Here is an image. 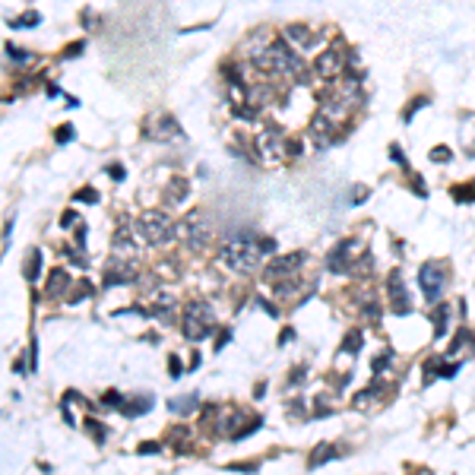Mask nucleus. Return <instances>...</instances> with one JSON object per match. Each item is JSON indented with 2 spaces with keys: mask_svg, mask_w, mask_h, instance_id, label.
<instances>
[{
  "mask_svg": "<svg viewBox=\"0 0 475 475\" xmlns=\"http://www.w3.org/2000/svg\"><path fill=\"white\" fill-rule=\"evenodd\" d=\"M263 248H260V238L248 232H238V234H228L225 244H222V263L234 273H254L263 260Z\"/></svg>",
  "mask_w": 475,
  "mask_h": 475,
  "instance_id": "nucleus-1",
  "label": "nucleus"
},
{
  "mask_svg": "<svg viewBox=\"0 0 475 475\" xmlns=\"http://www.w3.org/2000/svg\"><path fill=\"white\" fill-rule=\"evenodd\" d=\"M137 234L152 248H165L168 241H174V222L162 209H146L137 219Z\"/></svg>",
  "mask_w": 475,
  "mask_h": 475,
  "instance_id": "nucleus-2",
  "label": "nucleus"
},
{
  "mask_svg": "<svg viewBox=\"0 0 475 475\" xmlns=\"http://www.w3.org/2000/svg\"><path fill=\"white\" fill-rule=\"evenodd\" d=\"M345 54H349V48H345V42L336 35L333 45H326V48L314 57V63H310L314 80H320V83H336L339 76L345 73Z\"/></svg>",
  "mask_w": 475,
  "mask_h": 475,
  "instance_id": "nucleus-3",
  "label": "nucleus"
},
{
  "mask_svg": "<svg viewBox=\"0 0 475 475\" xmlns=\"http://www.w3.org/2000/svg\"><path fill=\"white\" fill-rule=\"evenodd\" d=\"M181 330H184V336L190 339V342L206 339L209 333L216 330V310H213V304H206V301H190V304H187L184 317H181Z\"/></svg>",
  "mask_w": 475,
  "mask_h": 475,
  "instance_id": "nucleus-4",
  "label": "nucleus"
},
{
  "mask_svg": "<svg viewBox=\"0 0 475 475\" xmlns=\"http://www.w3.org/2000/svg\"><path fill=\"white\" fill-rule=\"evenodd\" d=\"M174 238L184 241L187 248H206L213 241V222L203 219V216H187V219L174 222Z\"/></svg>",
  "mask_w": 475,
  "mask_h": 475,
  "instance_id": "nucleus-5",
  "label": "nucleus"
},
{
  "mask_svg": "<svg viewBox=\"0 0 475 475\" xmlns=\"http://www.w3.org/2000/svg\"><path fill=\"white\" fill-rule=\"evenodd\" d=\"M254 152L260 162H285L289 158V137L279 127H266L254 140Z\"/></svg>",
  "mask_w": 475,
  "mask_h": 475,
  "instance_id": "nucleus-6",
  "label": "nucleus"
},
{
  "mask_svg": "<svg viewBox=\"0 0 475 475\" xmlns=\"http://www.w3.org/2000/svg\"><path fill=\"white\" fill-rule=\"evenodd\" d=\"M419 282H421V292H425L428 301H441L444 295V285H447V269L441 263H421L419 269Z\"/></svg>",
  "mask_w": 475,
  "mask_h": 475,
  "instance_id": "nucleus-7",
  "label": "nucleus"
},
{
  "mask_svg": "<svg viewBox=\"0 0 475 475\" xmlns=\"http://www.w3.org/2000/svg\"><path fill=\"white\" fill-rule=\"evenodd\" d=\"M365 244L361 241H339L336 248L330 250V257H326V266L333 269V273H349L352 266H355V257H365Z\"/></svg>",
  "mask_w": 475,
  "mask_h": 475,
  "instance_id": "nucleus-8",
  "label": "nucleus"
},
{
  "mask_svg": "<svg viewBox=\"0 0 475 475\" xmlns=\"http://www.w3.org/2000/svg\"><path fill=\"white\" fill-rule=\"evenodd\" d=\"M308 133H310V140H314L320 149H324V146H333L339 140V121H333V117L320 108L314 117H310Z\"/></svg>",
  "mask_w": 475,
  "mask_h": 475,
  "instance_id": "nucleus-9",
  "label": "nucleus"
},
{
  "mask_svg": "<svg viewBox=\"0 0 475 475\" xmlns=\"http://www.w3.org/2000/svg\"><path fill=\"white\" fill-rule=\"evenodd\" d=\"M304 263V254H285V257H273V260L266 263V282H273V285H279L282 279H295V273H298V266Z\"/></svg>",
  "mask_w": 475,
  "mask_h": 475,
  "instance_id": "nucleus-10",
  "label": "nucleus"
},
{
  "mask_svg": "<svg viewBox=\"0 0 475 475\" xmlns=\"http://www.w3.org/2000/svg\"><path fill=\"white\" fill-rule=\"evenodd\" d=\"M146 137L156 140V143H172V140H184V130L172 114H152L149 124H146Z\"/></svg>",
  "mask_w": 475,
  "mask_h": 475,
  "instance_id": "nucleus-11",
  "label": "nucleus"
},
{
  "mask_svg": "<svg viewBox=\"0 0 475 475\" xmlns=\"http://www.w3.org/2000/svg\"><path fill=\"white\" fill-rule=\"evenodd\" d=\"M282 38L292 45L295 51H314L317 45L324 42V35L314 32L310 26H304V22H289V26L282 29Z\"/></svg>",
  "mask_w": 475,
  "mask_h": 475,
  "instance_id": "nucleus-12",
  "label": "nucleus"
},
{
  "mask_svg": "<svg viewBox=\"0 0 475 475\" xmlns=\"http://www.w3.org/2000/svg\"><path fill=\"white\" fill-rule=\"evenodd\" d=\"M386 295H390V304L396 314H409V310H412V298H409V289H406V282H402L400 269H393L390 279H386Z\"/></svg>",
  "mask_w": 475,
  "mask_h": 475,
  "instance_id": "nucleus-13",
  "label": "nucleus"
},
{
  "mask_svg": "<svg viewBox=\"0 0 475 475\" xmlns=\"http://www.w3.org/2000/svg\"><path fill=\"white\" fill-rule=\"evenodd\" d=\"M140 279V269H137V260H121L117 257L111 260L108 273H105V285H127V282H137Z\"/></svg>",
  "mask_w": 475,
  "mask_h": 475,
  "instance_id": "nucleus-14",
  "label": "nucleus"
},
{
  "mask_svg": "<svg viewBox=\"0 0 475 475\" xmlns=\"http://www.w3.org/2000/svg\"><path fill=\"white\" fill-rule=\"evenodd\" d=\"M111 254H114L117 260H140V248L133 244V238H130L127 228H121V232L114 234V241H111Z\"/></svg>",
  "mask_w": 475,
  "mask_h": 475,
  "instance_id": "nucleus-15",
  "label": "nucleus"
},
{
  "mask_svg": "<svg viewBox=\"0 0 475 475\" xmlns=\"http://www.w3.org/2000/svg\"><path fill=\"white\" fill-rule=\"evenodd\" d=\"M187 197H190V181L187 178H172L165 187V206H181V203H187Z\"/></svg>",
  "mask_w": 475,
  "mask_h": 475,
  "instance_id": "nucleus-16",
  "label": "nucleus"
},
{
  "mask_svg": "<svg viewBox=\"0 0 475 475\" xmlns=\"http://www.w3.org/2000/svg\"><path fill=\"white\" fill-rule=\"evenodd\" d=\"M450 352H453V359L462 361L466 355H475V336L469 330H460L453 339V345H450Z\"/></svg>",
  "mask_w": 475,
  "mask_h": 475,
  "instance_id": "nucleus-17",
  "label": "nucleus"
},
{
  "mask_svg": "<svg viewBox=\"0 0 475 475\" xmlns=\"http://www.w3.org/2000/svg\"><path fill=\"white\" fill-rule=\"evenodd\" d=\"M63 289H70V273H67V269H51L48 285H45V295H48V298H61Z\"/></svg>",
  "mask_w": 475,
  "mask_h": 475,
  "instance_id": "nucleus-18",
  "label": "nucleus"
},
{
  "mask_svg": "<svg viewBox=\"0 0 475 475\" xmlns=\"http://www.w3.org/2000/svg\"><path fill=\"white\" fill-rule=\"evenodd\" d=\"M359 349H361V330H352L349 336L342 339V349H339V355H336V365H342L345 359H355L359 355Z\"/></svg>",
  "mask_w": 475,
  "mask_h": 475,
  "instance_id": "nucleus-19",
  "label": "nucleus"
},
{
  "mask_svg": "<svg viewBox=\"0 0 475 475\" xmlns=\"http://www.w3.org/2000/svg\"><path fill=\"white\" fill-rule=\"evenodd\" d=\"M149 409H152V396H137L133 402H124V406H121V412H124L127 419H137V415L149 412Z\"/></svg>",
  "mask_w": 475,
  "mask_h": 475,
  "instance_id": "nucleus-20",
  "label": "nucleus"
},
{
  "mask_svg": "<svg viewBox=\"0 0 475 475\" xmlns=\"http://www.w3.org/2000/svg\"><path fill=\"white\" fill-rule=\"evenodd\" d=\"M197 406H200L197 393H187L184 400H172V402H168V409H172V412H178V415H190Z\"/></svg>",
  "mask_w": 475,
  "mask_h": 475,
  "instance_id": "nucleus-21",
  "label": "nucleus"
},
{
  "mask_svg": "<svg viewBox=\"0 0 475 475\" xmlns=\"http://www.w3.org/2000/svg\"><path fill=\"white\" fill-rule=\"evenodd\" d=\"M447 324H450V304H441L434 310V336L437 339L447 336Z\"/></svg>",
  "mask_w": 475,
  "mask_h": 475,
  "instance_id": "nucleus-22",
  "label": "nucleus"
},
{
  "mask_svg": "<svg viewBox=\"0 0 475 475\" xmlns=\"http://www.w3.org/2000/svg\"><path fill=\"white\" fill-rule=\"evenodd\" d=\"M330 460H336V450H333L330 444H320V447H317L314 453H310L308 466H310V469H317V466H320V462H330Z\"/></svg>",
  "mask_w": 475,
  "mask_h": 475,
  "instance_id": "nucleus-23",
  "label": "nucleus"
},
{
  "mask_svg": "<svg viewBox=\"0 0 475 475\" xmlns=\"http://www.w3.org/2000/svg\"><path fill=\"white\" fill-rule=\"evenodd\" d=\"M38 276H42V250H32L29 260H26V279L29 282H35Z\"/></svg>",
  "mask_w": 475,
  "mask_h": 475,
  "instance_id": "nucleus-24",
  "label": "nucleus"
},
{
  "mask_svg": "<svg viewBox=\"0 0 475 475\" xmlns=\"http://www.w3.org/2000/svg\"><path fill=\"white\" fill-rule=\"evenodd\" d=\"M428 105H431V98H428V96H415L412 102L406 105V111H402V121H406V124H409V121H412V117H415V111L428 108Z\"/></svg>",
  "mask_w": 475,
  "mask_h": 475,
  "instance_id": "nucleus-25",
  "label": "nucleus"
},
{
  "mask_svg": "<svg viewBox=\"0 0 475 475\" xmlns=\"http://www.w3.org/2000/svg\"><path fill=\"white\" fill-rule=\"evenodd\" d=\"M377 393H380V386H368V390H365V393H359V400L352 402V406H355V409H365V406H368V402H371V400H374V396H377Z\"/></svg>",
  "mask_w": 475,
  "mask_h": 475,
  "instance_id": "nucleus-26",
  "label": "nucleus"
},
{
  "mask_svg": "<svg viewBox=\"0 0 475 475\" xmlns=\"http://www.w3.org/2000/svg\"><path fill=\"white\" fill-rule=\"evenodd\" d=\"M450 158H453V152L447 146H434L431 149V162H450Z\"/></svg>",
  "mask_w": 475,
  "mask_h": 475,
  "instance_id": "nucleus-27",
  "label": "nucleus"
},
{
  "mask_svg": "<svg viewBox=\"0 0 475 475\" xmlns=\"http://www.w3.org/2000/svg\"><path fill=\"white\" fill-rule=\"evenodd\" d=\"M390 361H393V352H384L380 359H374V361H371V371H374V374H380L386 365H390Z\"/></svg>",
  "mask_w": 475,
  "mask_h": 475,
  "instance_id": "nucleus-28",
  "label": "nucleus"
},
{
  "mask_svg": "<svg viewBox=\"0 0 475 475\" xmlns=\"http://www.w3.org/2000/svg\"><path fill=\"white\" fill-rule=\"evenodd\" d=\"M105 406H111V409H121V406H124V396H121V393H114V390H111V393H105Z\"/></svg>",
  "mask_w": 475,
  "mask_h": 475,
  "instance_id": "nucleus-29",
  "label": "nucleus"
},
{
  "mask_svg": "<svg viewBox=\"0 0 475 475\" xmlns=\"http://www.w3.org/2000/svg\"><path fill=\"white\" fill-rule=\"evenodd\" d=\"M368 200V187L365 184H355L352 187V203H365Z\"/></svg>",
  "mask_w": 475,
  "mask_h": 475,
  "instance_id": "nucleus-30",
  "label": "nucleus"
},
{
  "mask_svg": "<svg viewBox=\"0 0 475 475\" xmlns=\"http://www.w3.org/2000/svg\"><path fill=\"white\" fill-rule=\"evenodd\" d=\"M76 200H80V203H96V200H98V193L92 190V187H83V190L76 193Z\"/></svg>",
  "mask_w": 475,
  "mask_h": 475,
  "instance_id": "nucleus-31",
  "label": "nucleus"
},
{
  "mask_svg": "<svg viewBox=\"0 0 475 475\" xmlns=\"http://www.w3.org/2000/svg\"><path fill=\"white\" fill-rule=\"evenodd\" d=\"M54 137H57V143H70V140H73V137H76V133H73V127H70V124H63V127H61V130H57V133H54Z\"/></svg>",
  "mask_w": 475,
  "mask_h": 475,
  "instance_id": "nucleus-32",
  "label": "nucleus"
},
{
  "mask_svg": "<svg viewBox=\"0 0 475 475\" xmlns=\"http://www.w3.org/2000/svg\"><path fill=\"white\" fill-rule=\"evenodd\" d=\"M390 158H393V162H400L402 168H409V158L402 156V149H400V146H390Z\"/></svg>",
  "mask_w": 475,
  "mask_h": 475,
  "instance_id": "nucleus-33",
  "label": "nucleus"
},
{
  "mask_svg": "<svg viewBox=\"0 0 475 475\" xmlns=\"http://www.w3.org/2000/svg\"><path fill=\"white\" fill-rule=\"evenodd\" d=\"M460 197H456V200H462V203H469V200H475V184H469V187H460Z\"/></svg>",
  "mask_w": 475,
  "mask_h": 475,
  "instance_id": "nucleus-34",
  "label": "nucleus"
},
{
  "mask_svg": "<svg viewBox=\"0 0 475 475\" xmlns=\"http://www.w3.org/2000/svg\"><path fill=\"white\" fill-rule=\"evenodd\" d=\"M168 374H172V377H181V374H184V371H181V359H178V355H172V359H168Z\"/></svg>",
  "mask_w": 475,
  "mask_h": 475,
  "instance_id": "nucleus-35",
  "label": "nucleus"
},
{
  "mask_svg": "<svg viewBox=\"0 0 475 475\" xmlns=\"http://www.w3.org/2000/svg\"><path fill=\"white\" fill-rule=\"evenodd\" d=\"M365 317L371 320V324H377V320H380V308H377V304H365Z\"/></svg>",
  "mask_w": 475,
  "mask_h": 475,
  "instance_id": "nucleus-36",
  "label": "nucleus"
},
{
  "mask_svg": "<svg viewBox=\"0 0 475 475\" xmlns=\"http://www.w3.org/2000/svg\"><path fill=\"white\" fill-rule=\"evenodd\" d=\"M108 174H111V178H121V181H124V165H108Z\"/></svg>",
  "mask_w": 475,
  "mask_h": 475,
  "instance_id": "nucleus-37",
  "label": "nucleus"
},
{
  "mask_svg": "<svg viewBox=\"0 0 475 475\" xmlns=\"http://www.w3.org/2000/svg\"><path fill=\"white\" fill-rule=\"evenodd\" d=\"M76 54H83V45H73V48L63 51V57H76Z\"/></svg>",
  "mask_w": 475,
  "mask_h": 475,
  "instance_id": "nucleus-38",
  "label": "nucleus"
},
{
  "mask_svg": "<svg viewBox=\"0 0 475 475\" xmlns=\"http://www.w3.org/2000/svg\"><path fill=\"white\" fill-rule=\"evenodd\" d=\"M76 219H80V216H76V213H63L61 225H73V222H76Z\"/></svg>",
  "mask_w": 475,
  "mask_h": 475,
  "instance_id": "nucleus-39",
  "label": "nucleus"
},
{
  "mask_svg": "<svg viewBox=\"0 0 475 475\" xmlns=\"http://www.w3.org/2000/svg\"><path fill=\"white\" fill-rule=\"evenodd\" d=\"M158 450V444H143V447H140V453H156Z\"/></svg>",
  "mask_w": 475,
  "mask_h": 475,
  "instance_id": "nucleus-40",
  "label": "nucleus"
}]
</instances>
